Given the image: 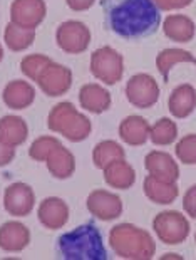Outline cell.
I'll return each mask as SVG.
<instances>
[{"label":"cell","mask_w":196,"mask_h":260,"mask_svg":"<svg viewBox=\"0 0 196 260\" xmlns=\"http://www.w3.org/2000/svg\"><path fill=\"white\" fill-rule=\"evenodd\" d=\"M106 29L126 41H139L158 32L161 12L154 0H101Z\"/></svg>","instance_id":"cell-1"},{"label":"cell","mask_w":196,"mask_h":260,"mask_svg":"<svg viewBox=\"0 0 196 260\" xmlns=\"http://www.w3.org/2000/svg\"><path fill=\"white\" fill-rule=\"evenodd\" d=\"M55 253L62 260H108L103 234L94 223L79 225L60 235Z\"/></svg>","instance_id":"cell-2"},{"label":"cell","mask_w":196,"mask_h":260,"mask_svg":"<svg viewBox=\"0 0 196 260\" xmlns=\"http://www.w3.org/2000/svg\"><path fill=\"white\" fill-rule=\"evenodd\" d=\"M113 250L122 258H151L154 255V242L148 232L138 226L116 225L109 234Z\"/></svg>","instance_id":"cell-3"},{"label":"cell","mask_w":196,"mask_h":260,"mask_svg":"<svg viewBox=\"0 0 196 260\" xmlns=\"http://www.w3.org/2000/svg\"><path fill=\"white\" fill-rule=\"evenodd\" d=\"M49 129L64 135L69 141H82L91 133V123L86 116L76 111L71 103H60L49 114Z\"/></svg>","instance_id":"cell-4"},{"label":"cell","mask_w":196,"mask_h":260,"mask_svg":"<svg viewBox=\"0 0 196 260\" xmlns=\"http://www.w3.org/2000/svg\"><path fill=\"white\" fill-rule=\"evenodd\" d=\"M91 73L106 84H116L122 77V56L111 47H101L91 57Z\"/></svg>","instance_id":"cell-5"},{"label":"cell","mask_w":196,"mask_h":260,"mask_svg":"<svg viewBox=\"0 0 196 260\" xmlns=\"http://www.w3.org/2000/svg\"><path fill=\"white\" fill-rule=\"evenodd\" d=\"M156 235L168 245L181 243L189 234V225L178 212H163L153 222Z\"/></svg>","instance_id":"cell-6"},{"label":"cell","mask_w":196,"mask_h":260,"mask_svg":"<svg viewBox=\"0 0 196 260\" xmlns=\"http://www.w3.org/2000/svg\"><path fill=\"white\" fill-rule=\"evenodd\" d=\"M126 96L133 106L148 109L154 106L159 98V89L156 81L148 74H136L127 81Z\"/></svg>","instance_id":"cell-7"},{"label":"cell","mask_w":196,"mask_h":260,"mask_svg":"<svg viewBox=\"0 0 196 260\" xmlns=\"http://www.w3.org/2000/svg\"><path fill=\"white\" fill-rule=\"evenodd\" d=\"M91 41L89 29L82 22L69 20L59 25L57 29V44L62 51L69 54H79L86 51Z\"/></svg>","instance_id":"cell-8"},{"label":"cell","mask_w":196,"mask_h":260,"mask_svg":"<svg viewBox=\"0 0 196 260\" xmlns=\"http://www.w3.org/2000/svg\"><path fill=\"white\" fill-rule=\"evenodd\" d=\"M36 203V195L32 188L25 183H12L5 188L4 193V207L7 213L14 217H27Z\"/></svg>","instance_id":"cell-9"},{"label":"cell","mask_w":196,"mask_h":260,"mask_svg":"<svg viewBox=\"0 0 196 260\" xmlns=\"http://www.w3.org/2000/svg\"><path fill=\"white\" fill-rule=\"evenodd\" d=\"M46 4L44 0H14L10 7L12 24L24 29H36L46 17Z\"/></svg>","instance_id":"cell-10"},{"label":"cell","mask_w":196,"mask_h":260,"mask_svg":"<svg viewBox=\"0 0 196 260\" xmlns=\"http://www.w3.org/2000/svg\"><path fill=\"white\" fill-rule=\"evenodd\" d=\"M37 84L47 96H60L64 94L72 84V74L71 71L64 66L52 64L44 68V71L37 77Z\"/></svg>","instance_id":"cell-11"},{"label":"cell","mask_w":196,"mask_h":260,"mask_svg":"<svg viewBox=\"0 0 196 260\" xmlns=\"http://www.w3.org/2000/svg\"><path fill=\"white\" fill-rule=\"evenodd\" d=\"M87 210L96 218L103 220V222H109L122 213V202L114 193L96 190L87 198Z\"/></svg>","instance_id":"cell-12"},{"label":"cell","mask_w":196,"mask_h":260,"mask_svg":"<svg viewBox=\"0 0 196 260\" xmlns=\"http://www.w3.org/2000/svg\"><path fill=\"white\" fill-rule=\"evenodd\" d=\"M144 167L149 171L151 176L156 180L165 181V183H176L178 176H180V170L171 154L165 151H151L146 158H144Z\"/></svg>","instance_id":"cell-13"},{"label":"cell","mask_w":196,"mask_h":260,"mask_svg":"<svg viewBox=\"0 0 196 260\" xmlns=\"http://www.w3.org/2000/svg\"><path fill=\"white\" fill-rule=\"evenodd\" d=\"M37 217L39 222L49 230L62 229L67 223V220H69V207H67L62 198L49 197L41 203Z\"/></svg>","instance_id":"cell-14"},{"label":"cell","mask_w":196,"mask_h":260,"mask_svg":"<svg viewBox=\"0 0 196 260\" xmlns=\"http://www.w3.org/2000/svg\"><path fill=\"white\" fill-rule=\"evenodd\" d=\"M30 243V232L20 222H5L0 226V248L4 252H22Z\"/></svg>","instance_id":"cell-15"},{"label":"cell","mask_w":196,"mask_h":260,"mask_svg":"<svg viewBox=\"0 0 196 260\" xmlns=\"http://www.w3.org/2000/svg\"><path fill=\"white\" fill-rule=\"evenodd\" d=\"M2 99L5 106L10 109H25L36 99V91L25 81H12L5 86L2 92Z\"/></svg>","instance_id":"cell-16"},{"label":"cell","mask_w":196,"mask_h":260,"mask_svg":"<svg viewBox=\"0 0 196 260\" xmlns=\"http://www.w3.org/2000/svg\"><path fill=\"white\" fill-rule=\"evenodd\" d=\"M46 161H47V168L50 173H52V176H55V178H59V180L69 178L76 170L74 156H72V153L69 149H66L60 143L50 149L49 154L46 156Z\"/></svg>","instance_id":"cell-17"},{"label":"cell","mask_w":196,"mask_h":260,"mask_svg":"<svg viewBox=\"0 0 196 260\" xmlns=\"http://www.w3.org/2000/svg\"><path fill=\"white\" fill-rule=\"evenodd\" d=\"M27 135H29V128L19 116H4L0 119V141L5 145L17 148L27 140Z\"/></svg>","instance_id":"cell-18"},{"label":"cell","mask_w":196,"mask_h":260,"mask_svg":"<svg viewBox=\"0 0 196 260\" xmlns=\"http://www.w3.org/2000/svg\"><path fill=\"white\" fill-rule=\"evenodd\" d=\"M104 180L106 183L111 185L113 188H117V190H127L134 183V180H136V173L124 161V158H121L109 163L104 168Z\"/></svg>","instance_id":"cell-19"},{"label":"cell","mask_w":196,"mask_h":260,"mask_svg":"<svg viewBox=\"0 0 196 260\" xmlns=\"http://www.w3.org/2000/svg\"><path fill=\"white\" fill-rule=\"evenodd\" d=\"M79 101L84 109L91 113H104L111 106V94L97 84H86L79 91Z\"/></svg>","instance_id":"cell-20"},{"label":"cell","mask_w":196,"mask_h":260,"mask_svg":"<svg viewBox=\"0 0 196 260\" xmlns=\"http://www.w3.org/2000/svg\"><path fill=\"white\" fill-rule=\"evenodd\" d=\"M121 140L131 146H141L149 136V126L141 116H129L119 126Z\"/></svg>","instance_id":"cell-21"},{"label":"cell","mask_w":196,"mask_h":260,"mask_svg":"<svg viewBox=\"0 0 196 260\" xmlns=\"http://www.w3.org/2000/svg\"><path fill=\"white\" fill-rule=\"evenodd\" d=\"M168 106H170V113L175 118H186L188 114H191L196 106V92L193 89V86L183 84L180 87H176L171 92Z\"/></svg>","instance_id":"cell-22"},{"label":"cell","mask_w":196,"mask_h":260,"mask_svg":"<svg viewBox=\"0 0 196 260\" xmlns=\"http://www.w3.org/2000/svg\"><path fill=\"white\" fill-rule=\"evenodd\" d=\"M144 195L153 203L168 205L173 203L178 197V186L176 183H165V181L156 180L154 176H146L144 180Z\"/></svg>","instance_id":"cell-23"},{"label":"cell","mask_w":196,"mask_h":260,"mask_svg":"<svg viewBox=\"0 0 196 260\" xmlns=\"http://www.w3.org/2000/svg\"><path fill=\"white\" fill-rule=\"evenodd\" d=\"M165 34L178 42H189L194 34L193 22L183 15H171L165 20Z\"/></svg>","instance_id":"cell-24"},{"label":"cell","mask_w":196,"mask_h":260,"mask_svg":"<svg viewBox=\"0 0 196 260\" xmlns=\"http://www.w3.org/2000/svg\"><path fill=\"white\" fill-rule=\"evenodd\" d=\"M4 39L10 51L20 52L29 46H32L34 39H36V32H34V29H24V27H19L10 22V24L5 27Z\"/></svg>","instance_id":"cell-25"},{"label":"cell","mask_w":196,"mask_h":260,"mask_svg":"<svg viewBox=\"0 0 196 260\" xmlns=\"http://www.w3.org/2000/svg\"><path fill=\"white\" fill-rule=\"evenodd\" d=\"M186 60L196 66V57H193L189 52L181 51V49H166V51L159 52V56L156 57V68H158L161 76H163V81L168 82L171 66L176 62H186Z\"/></svg>","instance_id":"cell-26"},{"label":"cell","mask_w":196,"mask_h":260,"mask_svg":"<svg viewBox=\"0 0 196 260\" xmlns=\"http://www.w3.org/2000/svg\"><path fill=\"white\" fill-rule=\"evenodd\" d=\"M124 156H126L124 149L121 148V145H117L116 141H101L92 151V161L99 170H104L109 163Z\"/></svg>","instance_id":"cell-27"},{"label":"cell","mask_w":196,"mask_h":260,"mask_svg":"<svg viewBox=\"0 0 196 260\" xmlns=\"http://www.w3.org/2000/svg\"><path fill=\"white\" fill-rule=\"evenodd\" d=\"M176 136H178L176 124L173 123L171 119H168V118L159 119L154 126H151V128H149L151 141H153L154 145H158V146L159 145L161 146L171 145V143L176 140Z\"/></svg>","instance_id":"cell-28"},{"label":"cell","mask_w":196,"mask_h":260,"mask_svg":"<svg viewBox=\"0 0 196 260\" xmlns=\"http://www.w3.org/2000/svg\"><path fill=\"white\" fill-rule=\"evenodd\" d=\"M50 64V59L46 56H41V54H36V56H27L22 59L20 62V68H22V73H24L27 77L30 79L37 81L39 74L42 73L44 68Z\"/></svg>","instance_id":"cell-29"},{"label":"cell","mask_w":196,"mask_h":260,"mask_svg":"<svg viewBox=\"0 0 196 260\" xmlns=\"http://www.w3.org/2000/svg\"><path fill=\"white\" fill-rule=\"evenodd\" d=\"M176 156L186 165H196V135L184 136L176 145Z\"/></svg>","instance_id":"cell-30"},{"label":"cell","mask_w":196,"mask_h":260,"mask_svg":"<svg viewBox=\"0 0 196 260\" xmlns=\"http://www.w3.org/2000/svg\"><path fill=\"white\" fill-rule=\"evenodd\" d=\"M57 145H59V141L55 140V138L42 136V138H39V140H36L32 143V146L29 149V154H30V158L37 159V161H44L50 149H52L54 146H57Z\"/></svg>","instance_id":"cell-31"},{"label":"cell","mask_w":196,"mask_h":260,"mask_svg":"<svg viewBox=\"0 0 196 260\" xmlns=\"http://www.w3.org/2000/svg\"><path fill=\"white\" fill-rule=\"evenodd\" d=\"M183 208L191 218H196V185H193L186 191V195L183 198Z\"/></svg>","instance_id":"cell-32"},{"label":"cell","mask_w":196,"mask_h":260,"mask_svg":"<svg viewBox=\"0 0 196 260\" xmlns=\"http://www.w3.org/2000/svg\"><path fill=\"white\" fill-rule=\"evenodd\" d=\"M14 158H15V148L5 145V143L0 141V168L10 165Z\"/></svg>","instance_id":"cell-33"},{"label":"cell","mask_w":196,"mask_h":260,"mask_svg":"<svg viewBox=\"0 0 196 260\" xmlns=\"http://www.w3.org/2000/svg\"><path fill=\"white\" fill-rule=\"evenodd\" d=\"M154 4L159 9H173V7H184L186 4H191V0H154Z\"/></svg>","instance_id":"cell-34"},{"label":"cell","mask_w":196,"mask_h":260,"mask_svg":"<svg viewBox=\"0 0 196 260\" xmlns=\"http://www.w3.org/2000/svg\"><path fill=\"white\" fill-rule=\"evenodd\" d=\"M72 10H86L94 4V0H66Z\"/></svg>","instance_id":"cell-35"},{"label":"cell","mask_w":196,"mask_h":260,"mask_svg":"<svg viewBox=\"0 0 196 260\" xmlns=\"http://www.w3.org/2000/svg\"><path fill=\"white\" fill-rule=\"evenodd\" d=\"M2 59H4V49L0 46V62H2Z\"/></svg>","instance_id":"cell-36"}]
</instances>
